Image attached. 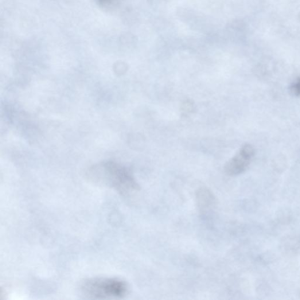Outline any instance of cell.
<instances>
[{"label": "cell", "instance_id": "cell-1", "mask_svg": "<svg viewBox=\"0 0 300 300\" xmlns=\"http://www.w3.org/2000/svg\"><path fill=\"white\" fill-rule=\"evenodd\" d=\"M89 176L92 181L115 188L124 196L139 190V185L130 171L114 162H103L92 167Z\"/></svg>", "mask_w": 300, "mask_h": 300}, {"label": "cell", "instance_id": "cell-2", "mask_svg": "<svg viewBox=\"0 0 300 300\" xmlns=\"http://www.w3.org/2000/svg\"><path fill=\"white\" fill-rule=\"evenodd\" d=\"M80 291L88 298H119L126 295L128 286L119 279L93 278L86 280L81 285Z\"/></svg>", "mask_w": 300, "mask_h": 300}, {"label": "cell", "instance_id": "cell-3", "mask_svg": "<svg viewBox=\"0 0 300 300\" xmlns=\"http://www.w3.org/2000/svg\"><path fill=\"white\" fill-rule=\"evenodd\" d=\"M255 154V149L251 144H244L238 153L226 163V174L230 176H235L243 173L250 165Z\"/></svg>", "mask_w": 300, "mask_h": 300}, {"label": "cell", "instance_id": "cell-4", "mask_svg": "<svg viewBox=\"0 0 300 300\" xmlns=\"http://www.w3.org/2000/svg\"><path fill=\"white\" fill-rule=\"evenodd\" d=\"M197 203L199 210L205 213L209 211L215 205V199L208 189L201 188L197 193Z\"/></svg>", "mask_w": 300, "mask_h": 300}, {"label": "cell", "instance_id": "cell-5", "mask_svg": "<svg viewBox=\"0 0 300 300\" xmlns=\"http://www.w3.org/2000/svg\"><path fill=\"white\" fill-rule=\"evenodd\" d=\"M291 95L295 96H300V77L298 79L292 83L290 87Z\"/></svg>", "mask_w": 300, "mask_h": 300}, {"label": "cell", "instance_id": "cell-6", "mask_svg": "<svg viewBox=\"0 0 300 300\" xmlns=\"http://www.w3.org/2000/svg\"><path fill=\"white\" fill-rule=\"evenodd\" d=\"M183 107H184V108H183V110L184 111H183L189 113L193 111V104L189 102H186L183 105Z\"/></svg>", "mask_w": 300, "mask_h": 300}, {"label": "cell", "instance_id": "cell-7", "mask_svg": "<svg viewBox=\"0 0 300 300\" xmlns=\"http://www.w3.org/2000/svg\"><path fill=\"white\" fill-rule=\"evenodd\" d=\"M99 1L100 2H102L103 4H104V3H108V2H110L111 0H99Z\"/></svg>", "mask_w": 300, "mask_h": 300}]
</instances>
